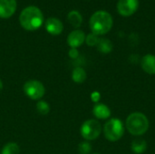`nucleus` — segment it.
<instances>
[{
	"label": "nucleus",
	"instance_id": "nucleus-2",
	"mask_svg": "<svg viewBox=\"0 0 155 154\" xmlns=\"http://www.w3.org/2000/svg\"><path fill=\"white\" fill-rule=\"evenodd\" d=\"M19 21L21 25L29 31H34L38 29L43 22L44 15L39 8L36 6H27L20 14Z\"/></svg>",
	"mask_w": 155,
	"mask_h": 154
},
{
	"label": "nucleus",
	"instance_id": "nucleus-22",
	"mask_svg": "<svg viewBox=\"0 0 155 154\" xmlns=\"http://www.w3.org/2000/svg\"><path fill=\"white\" fill-rule=\"evenodd\" d=\"M92 99H93V101L95 102V103L98 102L99 99H100V94H99V93H97V92L94 93L92 94Z\"/></svg>",
	"mask_w": 155,
	"mask_h": 154
},
{
	"label": "nucleus",
	"instance_id": "nucleus-8",
	"mask_svg": "<svg viewBox=\"0 0 155 154\" xmlns=\"http://www.w3.org/2000/svg\"><path fill=\"white\" fill-rule=\"evenodd\" d=\"M16 9L15 0H0V17H10Z\"/></svg>",
	"mask_w": 155,
	"mask_h": 154
},
{
	"label": "nucleus",
	"instance_id": "nucleus-9",
	"mask_svg": "<svg viewBox=\"0 0 155 154\" xmlns=\"http://www.w3.org/2000/svg\"><path fill=\"white\" fill-rule=\"evenodd\" d=\"M85 41V34L82 30H74L71 32L67 37V43L72 48H76L83 44Z\"/></svg>",
	"mask_w": 155,
	"mask_h": 154
},
{
	"label": "nucleus",
	"instance_id": "nucleus-12",
	"mask_svg": "<svg viewBox=\"0 0 155 154\" xmlns=\"http://www.w3.org/2000/svg\"><path fill=\"white\" fill-rule=\"evenodd\" d=\"M94 115L101 120L108 119L111 116V111L108 106L103 103H97L94 105V110H93Z\"/></svg>",
	"mask_w": 155,
	"mask_h": 154
},
{
	"label": "nucleus",
	"instance_id": "nucleus-20",
	"mask_svg": "<svg viewBox=\"0 0 155 154\" xmlns=\"http://www.w3.org/2000/svg\"><path fill=\"white\" fill-rule=\"evenodd\" d=\"M91 150H92V147L88 143H82L81 144H79L78 151L80 154H89Z\"/></svg>",
	"mask_w": 155,
	"mask_h": 154
},
{
	"label": "nucleus",
	"instance_id": "nucleus-23",
	"mask_svg": "<svg viewBox=\"0 0 155 154\" xmlns=\"http://www.w3.org/2000/svg\"><path fill=\"white\" fill-rule=\"evenodd\" d=\"M2 88H3V84H2V82H1V80H0V91L2 90Z\"/></svg>",
	"mask_w": 155,
	"mask_h": 154
},
{
	"label": "nucleus",
	"instance_id": "nucleus-21",
	"mask_svg": "<svg viewBox=\"0 0 155 154\" xmlns=\"http://www.w3.org/2000/svg\"><path fill=\"white\" fill-rule=\"evenodd\" d=\"M69 54H70L71 57L75 58V57H77V55H78V51L76 50V48H72V49L70 50V52H69Z\"/></svg>",
	"mask_w": 155,
	"mask_h": 154
},
{
	"label": "nucleus",
	"instance_id": "nucleus-24",
	"mask_svg": "<svg viewBox=\"0 0 155 154\" xmlns=\"http://www.w3.org/2000/svg\"><path fill=\"white\" fill-rule=\"evenodd\" d=\"M94 154H100V153H97V152H96V153H94Z\"/></svg>",
	"mask_w": 155,
	"mask_h": 154
},
{
	"label": "nucleus",
	"instance_id": "nucleus-4",
	"mask_svg": "<svg viewBox=\"0 0 155 154\" xmlns=\"http://www.w3.org/2000/svg\"><path fill=\"white\" fill-rule=\"evenodd\" d=\"M105 138L110 142L119 141L124 133V126L121 120L117 118L110 119L104 127Z\"/></svg>",
	"mask_w": 155,
	"mask_h": 154
},
{
	"label": "nucleus",
	"instance_id": "nucleus-10",
	"mask_svg": "<svg viewBox=\"0 0 155 154\" xmlns=\"http://www.w3.org/2000/svg\"><path fill=\"white\" fill-rule=\"evenodd\" d=\"M45 29L51 34H60L64 29L63 23L55 17H50L45 22Z\"/></svg>",
	"mask_w": 155,
	"mask_h": 154
},
{
	"label": "nucleus",
	"instance_id": "nucleus-1",
	"mask_svg": "<svg viewBox=\"0 0 155 154\" xmlns=\"http://www.w3.org/2000/svg\"><path fill=\"white\" fill-rule=\"evenodd\" d=\"M90 28L92 33L96 35L107 34L113 27V17L104 10H99L93 14L90 18Z\"/></svg>",
	"mask_w": 155,
	"mask_h": 154
},
{
	"label": "nucleus",
	"instance_id": "nucleus-7",
	"mask_svg": "<svg viewBox=\"0 0 155 154\" xmlns=\"http://www.w3.org/2000/svg\"><path fill=\"white\" fill-rule=\"evenodd\" d=\"M139 7V0H119L117 3V11L123 16L134 15Z\"/></svg>",
	"mask_w": 155,
	"mask_h": 154
},
{
	"label": "nucleus",
	"instance_id": "nucleus-11",
	"mask_svg": "<svg viewBox=\"0 0 155 154\" xmlns=\"http://www.w3.org/2000/svg\"><path fill=\"white\" fill-rule=\"evenodd\" d=\"M141 65L145 73L149 74H155V55L153 54L144 55L142 59Z\"/></svg>",
	"mask_w": 155,
	"mask_h": 154
},
{
	"label": "nucleus",
	"instance_id": "nucleus-5",
	"mask_svg": "<svg viewBox=\"0 0 155 154\" xmlns=\"http://www.w3.org/2000/svg\"><path fill=\"white\" fill-rule=\"evenodd\" d=\"M81 135L87 141H94L99 137L102 132V127L96 120H88L84 122L81 127Z\"/></svg>",
	"mask_w": 155,
	"mask_h": 154
},
{
	"label": "nucleus",
	"instance_id": "nucleus-16",
	"mask_svg": "<svg viewBox=\"0 0 155 154\" xmlns=\"http://www.w3.org/2000/svg\"><path fill=\"white\" fill-rule=\"evenodd\" d=\"M72 77H73V80L75 83L81 84V83L84 82V80L86 79V73L83 68L77 67V68H75L74 70Z\"/></svg>",
	"mask_w": 155,
	"mask_h": 154
},
{
	"label": "nucleus",
	"instance_id": "nucleus-18",
	"mask_svg": "<svg viewBox=\"0 0 155 154\" xmlns=\"http://www.w3.org/2000/svg\"><path fill=\"white\" fill-rule=\"evenodd\" d=\"M99 38H98V35L94 34H89L87 36H85V42L86 44L89 45V46H94V45H97L98 42H99Z\"/></svg>",
	"mask_w": 155,
	"mask_h": 154
},
{
	"label": "nucleus",
	"instance_id": "nucleus-19",
	"mask_svg": "<svg viewBox=\"0 0 155 154\" xmlns=\"http://www.w3.org/2000/svg\"><path fill=\"white\" fill-rule=\"evenodd\" d=\"M36 109L41 114H46L49 113V105L46 103V102H39L36 104Z\"/></svg>",
	"mask_w": 155,
	"mask_h": 154
},
{
	"label": "nucleus",
	"instance_id": "nucleus-17",
	"mask_svg": "<svg viewBox=\"0 0 155 154\" xmlns=\"http://www.w3.org/2000/svg\"><path fill=\"white\" fill-rule=\"evenodd\" d=\"M19 147L16 143H10L5 145V147L2 150L1 154H19Z\"/></svg>",
	"mask_w": 155,
	"mask_h": 154
},
{
	"label": "nucleus",
	"instance_id": "nucleus-14",
	"mask_svg": "<svg viewBox=\"0 0 155 154\" xmlns=\"http://www.w3.org/2000/svg\"><path fill=\"white\" fill-rule=\"evenodd\" d=\"M97 49L103 54H109L113 50V44L109 39L102 38L97 44Z\"/></svg>",
	"mask_w": 155,
	"mask_h": 154
},
{
	"label": "nucleus",
	"instance_id": "nucleus-13",
	"mask_svg": "<svg viewBox=\"0 0 155 154\" xmlns=\"http://www.w3.org/2000/svg\"><path fill=\"white\" fill-rule=\"evenodd\" d=\"M67 17H68L70 24L74 27H79L83 22L82 15L77 10H72L71 12H69Z\"/></svg>",
	"mask_w": 155,
	"mask_h": 154
},
{
	"label": "nucleus",
	"instance_id": "nucleus-6",
	"mask_svg": "<svg viewBox=\"0 0 155 154\" xmlns=\"http://www.w3.org/2000/svg\"><path fill=\"white\" fill-rule=\"evenodd\" d=\"M24 92L29 98L38 100L44 96L45 90L41 82L37 80H30L24 84Z\"/></svg>",
	"mask_w": 155,
	"mask_h": 154
},
{
	"label": "nucleus",
	"instance_id": "nucleus-15",
	"mask_svg": "<svg viewBox=\"0 0 155 154\" xmlns=\"http://www.w3.org/2000/svg\"><path fill=\"white\" fill-rule=\"evenodd\" d=\"M147 148V143L144 140L137 139L132 143V151L136 154H141L145 152Z\"/></svg>",
	"mask_w": 155,
	"mask_h": 154
},
{
	"label": "nucleus",
	"instance_id": "nucleus-3",
	"mask_svg": "<svg viewBox=\"0 0 155 154\" xmlns=\"http://www.w3.org/2000/svg\"><path fill=\"white\" fill-rule=\"evenodd\" d=\"M126 128L134 136L143 135L149 129V120L142 113H133L126 119Z\"/></svg>",
	"mask_w": 155,
	"mask_h": 154
}]
</instances>
